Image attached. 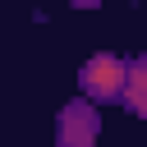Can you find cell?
Listing matches in <instances>:
<instances>
[{
    "label": "cell",
    "mask_w": 147,
    "mask_h": 147,
    "mask_svg": "<svg viewBox=\"0 0 147 147\" xmlns=\"http://www.w3.org/2000/svg\"><path fill=\"white\" fill-rule=\"evenodd\" d=\"M124 78H129V60L124 55H92L83 69H78V87H83V101H119L124 96Z\"/></svg>",
    "instance_id": "obj_1"
},
{
    "label": "cell",
    "mask_w": 147,
    "mask_h": 147,
    "mask_svg": "<svg viewBox=\"0 0 147 147\" xmlns=\"http://www.w3.org/2000/svg\"><path fill=\"white\" fill-rule=\"evenodd\" d=\"M101 138V115L92 110V101H64V110L55 115V147H96Z\"/></svg>",
    "instance_id": "obj_2"
},
{
    "label": "cell",
    "mask_w": 147,
    "mask_h": 147,
    "mask_svg": "<svg viewBox=\"0 0 147 147\" xmlns=\"http://www.w3.org/2000/svg\"><path fill=\"white\" fill-rule=\"evenodd\" d=\"M124 110L147 119V55H133L129 60V78H124Z\"/></svg>",
    "instance_id": "obj_3"
}]
</instances>
